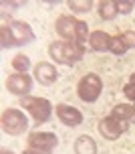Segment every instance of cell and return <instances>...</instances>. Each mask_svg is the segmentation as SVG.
Listing matches in <instances>:
<instances>
[{
    "instance_id": "cb8c5ba5",
    "label": "cell",
    "mask_w": 135,
    "mask_h": 154,
    "mask_svg": "<svg viewBox=\"0 0 135 154\" xmlns=\"http://www.w3.org/2000/svg\"><path fill=\"white\" fill-rule=\"evenodd\" d=\"M129 81H131V83H135V73H131V77H129Z\"/></svg>"
},
{
    "instance_id": "5b68a950",
    "label": "cell",
    "mask_w": 135,
    "mask_h": 154,
    "mask_svg": "<svg viewBox=\"0 0 135 154\" xmlns=\"http://www.w3.org/2000/svg\"><path fill=\"white\" fill-rule=\"evenodd\" d=\"M103 91V81L97 73H87L85 77H81V81L77 83V93L83 101L93 103L99 100V95Z\"/></svg>"
},
{
    "instance_id": "9c48e42d",
    "label": "cell",
    "mask_w": 135,
    "mask_h": 154,
    "mask_svg": "<svg viewBox=\"0 0 135 154\" xmlns=\"http://www.w3.org/2000/svg\"><path fill=\"white\" fill-rule=\"evenodd\" d=\"M34 77L40 85H53L57 79H59V71L53 63L48 61H40L34 65Z\"/></svg>"
},
{
    "instance_id": "8fae6325",
    "label": "cell",
    "mask_w": 135,
    "mask_h": 154,
    "mask_svg": "<svg viewBox=\"0 0 135 154\" xmlns=\"http://www.w3.org/2000/svg\"><path fill=\"white\" fill-rule=\"evenodd\" d=\"M57 118L65 126H73V128L83 124V114L77 108L69 106V103H57Z\"/></svg>"
},
{
    "instance_id": "d6986e66",
    "label": "cell",
    "mask_w": 135,
    "mask_h": 154,
    "mask_svg": "<svg viewBox=\"0 0 135 154\" xmlns=\"http://www.w3.org/2000/svg\"><path fill=\"white\" fill-rule=\"evenodd\" d=\"M0 38H2V49H10V47H14L12 35H10V31H8V24H2V26H0Z\"/></svg>"
},
{
    "instance_id": "2e32d148",
    "label": "cell",
    "mask_w": 135,
    "mask_h": 154,
    "mask_svg": "<svg viewBox=\"0 0 135 154\" xmlns=\"http://www.w3.org/2000/svg\"><path fill=\"white\" fill-rule=\"evenodd\" d=\"M113 118H117L119 122H125V120H131L135 116V106L133 103H117L111 112Z\"/></svg>"
},
{
    "instance_id": "603a6c76",
    "label": "cell",
    "mask_w": 135,
    "mask_h": 154,
    "mask_svg": "<svg viewBox=\"0 0 135 154\" xmlns=\"http://www.w3.org/2000/svg\"><path fill=\"white\" fill-rule=\"evenodd\" d=\"M0 154H14V152H10V150H6V148H2V150H0Z\"/></svg>"
},
{
    "instance_id": "44dd1931",
    "label": "cell",
    "mask_w": 135,
    "mask_h": 154,
    "mask_svg": "<svg viewBox=\"0 0 135 154\" xmlns=\"http://www.w3.org/2000/svg\"><path fill=\"white\" fill-rule=\"evenodd\" d=\"M123 93H125V97H127L129 101H135V83H125V87H123Z\"/></svg>"
},
{
    "instance_id": "ffe728a7",
    "label": "cell",
    "mask_w": 135,
    "mask_h": 154,
    "mask_svg": "<svg viewBox=\"0 0 135 154\" xmlns=\"http://www.w3.org/2000/svg\"><path fill=\"white\" fill-rule=\"evenodd\" d=\"M133 6H135V2H131V0H119L117 2V8H119L121 14H129L133 10Z\"/></svg>"
},
{
    "instance_id": "7a4b0ae2",
    "label": "cell",
    "mask_w": 135,
    "mask_h": 154,
    "mask_svg": "<svg viewBox=\"0 0 135 154\" xmlns=\"http://www.w3.org/2000/svg\"><path fill=\"white\" fill-rule=\"evenodd\" d=\"M48 55L60 65H75L85 57V45L73 41H54L48 45Z\"/></svg>"
},
{
    "instance_id": "ba28073f",
    "label": "cell",
    "mask_w": 135,
    "mask_h": 154,
    "mask_svg": "<svg viewBox=\"0 0 135 154\" xmlns=\"http://www.w3.org/2000/svg\"><path fill=\"white\" fill-rule=\"evenodd\" d=\"M6 89L14 95H28V91L32 89V79H30L28 73H12V75L6 79Z\"/></svg>"
},
{
    "instance_id": "6da1fadb",
    "label": "cell",
    "mask_w": 135,
    "mask_h": 154,
    "mask_svg": "<svg viewBox=\"0 0 135 154\" xmlns=\"http://www.w3.org/2000/svg\"><path fill=\"white\" fill-rule=\"evenodd\" d=\"M54 31L63 41H73V43H81L85 45L89 41V26L85 20H77L71 14H60L54 23Z\"/></svg>"
},
{
    "instance_id": "52a82bcc",
    "label": "cell",
    "mask_w": 135,
    "mask_h": 154,
    "mask_svg": "<svg viewBox=\"0 0 135 154\" xmlns=\"http://www.w3.org/2000/svg\"><path fill=\"white\" fill-rule=\"evenodd\" d=\"M6 24H8L10 35H12L14 45H26V43H32L34 41V31L30 29L28 23H24V20H10Z\"/></svg>"
},
{
    "instance_id": "3957f363",
    "label": "cell",
    "mask_w": 135,
    "mask_h": 154,
    "mask_svg": "<svg viewBox=\"0 0 135 154\" xmlns=\"http://www.w3.org/2000/svg\"><path fill=\"white\" fill-rule=\"evenodd\" d=\"M20 106L28 112L37 124H45L51 120L53 116V103L46 97H32V95H24L20 97Z\"/></svg>"
},
{
    "instance_id": "7c38bea8",
    "label": "cell",
    "mask_w": 135,
    "mask_h": 154,
    "mask_svg": "<svg viewBox=\"0 0 135 154\" xmlns=\"http://www.w3.org/2000/svg\"><path fill=\"white\" fill-rule=\"evenodd\" d=\"M131 47H135V32L133 31H125V32H119L111 38V53L115 55H123L127 53Z\"/></svg>"
},
{
    "instance_id": "30bf717a",
    "label": "cell",
    "mask_w": 135,
    "mask_h": 154,
    "mask_svg": "<svg viewBox=\"0 0 135 154\" xmlns=\"http://www.w3.org/2000/svg\"><path fill=\"white\" fill-rule=\"evenodd\" d=\"M97 130H99V134L103 136L105 140H117L121 136V122L117 120V118H113V116H105L101 122H99V126H97Z\"/></svg>"
},
{
    "instance_id": "ac0fdd59",
    "label": "cell",
    "mask_w": 135,
    "mask_h": 154,
    "mask_svg": "<svg viewBox=\"0 0 135 154\" xmlns=\"http://www.w3.org/2000/svg\"><path fill=\"white\" fill-rule=\"evenodd\" d=\"M69 8H73V12H89L93 8L91 0H69Z\"/></svg>"
},
{
    "instance_id": "e0dca14e",
    "label": "cell",
    "mask_w": 135,
    "mask_h": 154,
    "mask_svg": "<svg viewBox=\"0 0 135 154\" xmlns=\"http://www.w3.org/2000/svg\"><path fill=\"white\" fill-rule=\"evenodd\" d=\"M10 65H12V69H14L16 73H28V69H30V59L26 57V55L18 53V55H14V57H12Z\"/></svg>"
},
{
    "instance_id": "4fadbf2b",
    "label": "cell",
    "mask_w": 135,
    "mask_h": 154,
    "mask_svg": "<svg viewBox=\"0 0 135 154\" xmlns=\"http://www.w3.org/2000/svg\"><path fill=\"white\" fill-rule=\"evenodd\" d=\"M111 35L105 31H93L89 37V47L93 51H109L111 49Z\"/></svg>"
},
{
    "instance_id": "8992f818",
    "label": "cell",
    "mask_w": 135,
    "mask_h": 154,
    "mask_svg": "<svg viewBox=\"0 0 135 154\" xmlns=\"http://www.w3.org/2000/svg\"><path fill=\"white\" fill-rule=\"evenodd\" d=\"M30 150H38L43 154H51L59 144V138L53 132H30L28 138H26Z\"/></svg>"
},
{
    "instance_id": "277c9868",
    "label": "cell",
    "mask_w": 135,
    "mask_h": 154,
    "mask_svg": "<svg viewBox=\"0 0 135 154\" xmlns=\"http://www.w3.org/2000/svg\"><path fill=\"white\" fill-rule=\"evenodd\" d=\"M0 124H2V130L6 132L8 136H22L24 132L28 130V120L24 112H20L18 108H8L2 112V118H0Z\"/></svg>"
},
{
    "instance_id": "5bb4252c",
    "label": "cell",
    "mask_w": 135,
    "mask_h": 154,
    "mask_svg": "<svg viewBox=\"0 0 135 154\" xmlns=\"http://www.w3.org/2000/svg\"><path fill=\"white\" fill-rule=\"evenodd\" d=\"M75 154H97V142L89 134H83L75 140Z\"/></svg>"
},
{
    "instance_id": "9a60e30c",
    "label": "cell",
    "mask_w": 135,
    "mask_h": 154,
    "mask_svg": "<svg viewBox=\"0 0 135 154\" xmlns=\"http://www.w3.org/2000/svg\"><path fill=\"white\" fill-rule=\"evenodd\" d=\"M97 10H99V16L103 20H113L115 16L119 14V8H117L115 0H101L97 4Z\"/></svg>"
},
{
    "instance_id": "7402d4cb",
    "label": "cell",
    "mask_w": 135,
    "mask_h": 154,
    "mask_svg": "<svg viewBox=\"0 0 135 154\" xmlns=\"http://www.w3.org/2000/svg\"><path fill=\"white\" fill-rule=\"evenodd\" d=\"M22 154H43V152H38V150H30V148H28V150H24Z\"/></svg>"
}]
</instances>
